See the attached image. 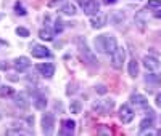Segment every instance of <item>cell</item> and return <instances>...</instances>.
Listing matches in <instances>:
<instances>
[{
  "mask_svg": "<svg viewBox=\"0 0 161 136\" xmlns=\"http://www.w3.org/2000/svg\"><path fill=\"white\" fill-rule=\"evenodd\" d=\"M55 130V118L52 114H44L42 115V131L45 134H52Z\"/></svg>",
  "mask_w": 161,
  "mask_h": 136,
  "instance_id": "cell-6",
  "label": "cell"
},
{
  "mask_svg": "<svg viewBox=\"0 0 161 136\" xmlns=\"http://www.w3.org/2000/svg\"><path fill=\"white\" fill-rule=\"evenodd\" d=\"M55 32H57V34L63 32V23H61L60 19H57V21H55Z\"/></svg>",
  "mask_w": 161,
  "mask_h": 136,
  "instance_id": "cell-28",
  "label": "cell"
},
{
  "mask_svg": "<svg viewBox=\"0 0 161 136\" xmlns=\"http://www.w3.org/2000/svg\"><path fill=\"white\" fill-rule=\"evenodd\" d=\"M147 8H161V0H148Z\"/></svg>",
  "mask_w": 161,
  "mask_h": 136,
  "instance_id": "cell-25",
  "label": "cell"
},
{
  "mask_svg": "<svg viewBox=\"0 0 161 136\" xmlns=\"http://www.w3.org/2000/svg\"><path fill=\"white\" fill-rule=\"evenodd\" d=\"M80 7H82L84 13L89 16L98 15V10H100V5L97 0H80Z\"/></svg>",
  "mask_w": 161,
  "mask_h": 136,
  "instance_id": "cell-4",
  "label": "cell"
},
{
  "mask_svg": "<svg viewBox=\"0 0 161 136\" xmlns=\"http://www.w3.org/2000/svg\"><path fill=\"white\" fill-rule=\"evenodd\" d=\"M0 118H2V115H0Z\"/></svg>",
  "mask_w": 161,
  "mask_h": 136,
  "instance_id": "cell-35",
  "label": "cell"
},
{
  "mask_svg": "<svg viewBox=\"0 0 161 136\" xmlns=\"http://www.w3.org/2000/svg\"><path fill=\"white\" fill-rule=\"evenodd\" d=\"M147 23H148V11H147V10H139L136 13V24L139 26L140 31L145 29V24Z\"/></svg>",
  "mask_w": 161,
  "mask_h": 136,
  "instance_id": "cell-9",
  "label": "cell"
},
{
  "mask_svg": "<svg viewBox=\"0 0 161 136\" xmlns=\"http://www.w3.org/2000/svg\"><path fill=\"white\" fill-rule=\"evenodd\" d=\"M143 66L148 71H158L159 69V61L155 56H145L143 58Z\"/></svg>",
  "mask_w": 161,
  "mask_h": 136,
  "instance_id": "cell-13",
  "label": "cell"
},
{
  "mask_svg": "<svg viewBox=\"0 0 161 136\" xmlns=\"http://www.w3.org/2000/svg\"><path fill=\"white\" fill-rule=\"evenodd\" d=\"M60 11L63 13V15H66V16H74L77 10H76V5L74 3H64Z\"/></svg>",
  "mask_w": 161,
  "mask_h": 136,
  "instance_id": "cell-17",
  "label": "cell"
},
{
  "mask_svg": "<svg viewBox=\"0 0 161 136\" xmlns=\"http://www.w3.org/2000/svg\"><path fill=\"white\" fill-rule=\"evenodd\" d=\"M124 59H126V50L123 47H118L113 53H111V66L114 69H121L124 64Z\"/></svg>",
  "mask_w": 161,
  "mask_h": 136,
  "instance_id": "cell-3",
  "label": "cell"
},
{
  "mask_svg": "<svg viewBox=\"0 0 161 136\" xmlns=\"http://www.w3.org/2000/svg\"><path fill=\"white\" fill-rule=\"evenodd\" d=\"M74 128H76V122L74 120H63L61 122V134L69 136V134L74 133Z\"/></svg>",
  "mask_w": 161,
  "mask_h": 136,
  "instance_id": "cell-12",
  "label": "cell"
},
{
  "mask_svg": "<svg viewBox=\"0 0 161 136\" xmlns=\"http://www.w3.org/2000/svg\"><path fill=\"white\" fill-rule=\"evenodd\" d=\"M134 117H136V112L130 109L129 104H123L119 109V118L123 123H130V122L134 120Z\"/></svg>",
  "mask_w": 161,
  "mask_h": 136,
  "instance_id": "cell-5",
  "label": "cell"
},
{
  "mask_svg": "<svg viewBox=\"0 0 161 136\" xmlns=\"http://www.w3.org/2000/svg\"><path fill=\"white\" fill-rule=\"evenodd\" d=\"M76 43H77V48H79V51H80V56L84 58V61H86L87 64H90V66H95V64H97L95 54L90 51V48H89V45H87V42H86V38L77 37Z\"/></svg>",
  "mask_w": 161,
  "mask_h": 136,
  "instance_id": "cell-2",
  "label": "cell"
},
{
  "mask_svg": "<svg viewBox=\"0 0 161 136\" xmlns=\"http://www.w3.org/2000/svg\"><path fill=\"white\" fill-rule=\"evenodd\" d=\"M155 103H156V106H158V107H161V93H158V94H156Z\"/></svg>",
  "mask_w": 161,
  "mask_h": 136,
  "instance_id": "cell-30",
  "label": "cell"
},
{
  "mask_svg": "<svg viewBox=\"0 0 161 136\" xmlns=\"http://www.w3.org/2000/svg\"><path fill=\"white\" fill-rule=\"evenodd\" d=\"M118 0H103V3L105 5H113V3H116Z\"/></svg>",
  "mask_w": 161,
  "mask_h": 136,
  "instance_id": "cell-33",
  "label": "cell"
},
{
  "mask_svg": "<svg viewBox=\"0 0 161 136\" xmlns=\"http://www.w3.org/2000/svg\"><path fill=\"white\" fill-rule=\"evenodd\" d=\"M37 71L45 77H52L55 74V66L52 63H42V64H37Z\"/></svg>",
  "mask_w": 161,
  "mask_h": 136,
  "instance_id": "cell-10",
  "label": "cell"
},
{
  "mask_svg": "<svg viewBox=\"0 0 161 136\" xmlns=\"http://www.w3.org/2000/svg\"><path fill=\"white\" fill-rule=\"evenodd\" d=\"M127 71H129V75H130V77H134V78H136V77L139 75V63H137L136 59H130V63H129V67H127Z\"/></svg>",
  "mask_w": 161,
  "mask_h": 136,
  "instance_id": "cell-19",
  "label": "cell"
},
{
  "mask_svg": "<svg viewBox=\"0 0 161 136\" xmlns=\"http://www.w3.org/2000/svg\"><path fill=\"white\" fill-rule=\"evenodd\" d=\"M0 18H2V16H0Z\"/></svg>",
  "mask_w": 161,
  "mask_h": 136,
  "instance_id": "cell-36",
  "label": "cell"
},
{
  "mask_svg": "<svg viewBox=\"0 0 161 136\" xmlns=\"http://www.w3.org/2000/svg\"><path fill=\"white\" fill-rule=\"evenodd\" d=\"M31 53L34 58H50V50L44 45H31Z\"/></svg>",
  "mask_w": 161,
  "mask_h": 136,
  "instance_id": "cell-7",
  "label": "cell"
},
{
  "mask_svg": "<svg viewBox=\"0 0 161 136\" xmlns=\"http://www.w3.org/2000/svg\"><path fill=\"white\" fill-rule=\"evenodd\" d=\"M29 66H31V61L26 58V56H19V58L15 59V69L19 71V72H21V71H26Z\"/></svg>",
  "mask_w": 161,
  "mask_h": 136,
  "instance_id": "cell-14",
  "label": "cell"
},
{
  "mask_svg": "<svg viewBox=\"0 0 161 136\" xmlns=\"http://www.w3.org/2000/svg\"><path fill=\"white\" fill-rule=\"evenodd\" d=\"M39 37L42 38V40H47V42H50V40H53V34H52V31L50 29H40V32H39Z\"/></svg>",
  "mask_w": 161,
  "mask_h": 136,
  "instance_id": "cell-21",
  "label": "cell"
},
{
  "mask_svg": "<svg viewBox=\"0 0 161 136\" xmlns=\"http://www.w3.org/2000/svg\"><path fill=\"white\" fill-rule=\"evenodd\" d=\"M16 34H18L19 37H28V35H29V31L26 29V27H18V29H16Z\"/></svg>",
  "mask_w": 161,
  "mask_h": 136,
  "instance_id": "cell-27",
  "label": "cell"
},
{
  "mask_svg": "<svg viewBox=\"0 0 161 136\" xmlns=\"http://www.w3.org/2000/svg\"><path fill=\"white\" fill-rule=\"evenodd\" d=\"M15 93V90H13L11 87H2L0 88V96H10V94Z\"/></svg>",
  "mask_w": 161,
  "mask_h": 136,
  "instance_id": "cell-23",
  "label": "cell"
},
{
  "mask_svg": "<svg viewBox=\"0 0 161 136\" xmlns=\"http://www.w3.org/2000/svg\"><path fill=\"white\" fill-rule=\"evenodd\" d=\"M130 103L134 106H137V107H143V109L148 107V101H147V98L143 96V94H139V93L132 94V96H130Z\"/></svg>",
  "mask_w": 161,
  "mask_h": 136,
  "instance_id": "cell-11",
  "label": "cell"
},
{
  "mask_svg": "<svg viewBox=\"0 0 161 136\" xmlns=\"http://www.w3.org/2000/svg\"><path fill=\"white\" fill-rule=\"evenodd\" d=\"M95 50L98 53H113L116 48H118V43H116V38L113 35H98L95 37Z\"/></svg>",
  "mask_w": 161,
  "mask_h": 136,
  "instance_id": "cell-1",
  "label": "cell"
},
{
  "mask_svg": "<svg viewBox=\"0 0 161 136\" xmlns=\"http://www.w3.org/2000/svg\"><path fill=\"white\" fill-rule=\"evenodd\" d=\"M113 106H114V103H113L111 99H102V101H97L95 104H93V109H95V111H98V112L106 114V112H111Z\"/></svg>",
  "mask_w": 161,
  "mask_h": 136,
  "instance_id": "cell-8",
  "label": "cell"
},
{
  "mask_svg": "<svg viewBox=\"0 0 161 136\" xmlns=\"http://www.w3.org/2000/svg\"><path fill=\"white\" fill-rule=\"evenodd\" d=\"M15 104H16L19 109H28V107H29V98L26 96L24 93H19L18 96L15 98Z\"/></svg>",
  "mask_w": 161,
  "mask_h": 136,
  "instance_id": "cell-15",
  "label": "cell"
},
{
  "mask_svg": "<svg viewBox=\"0 0 161 136\" xmlns=\"http://www.w3.org/2000/svg\"><path fill=\"white\" fill-rule=\"evenodd\" d=\"M97 91H98L100 94H105V93H106V87H103V85H98V87H97Z\"/></svg>",
  "mask_w": 161,
  "mask_h": 136,
  "instance_id": "cell-29",
  "label": "cell"
},
{
  "mask_svg": "<svg viewBox=\"0 0 161 136\" xmlns=\"http://www.w3.org/2000/svg\"><path fill=\"white\" fill-rule=\"evenodd\" d=\"M15 13H16V15L24 16V15H26V10H24V7H23L21 3H15Z\"/></svg>",
  "mask_w": 161,
  "mask_h": 136,
  "instance_id": "cell-26",
  "label": "cell"
},
{
  "mask_svg": "<svg viewBox=\"0 0 161 136\" xmlns=\"http://www.w3.org/2000/svg\"><path fill=\"white\" fill-rule=\"evenodd\" d=\"M155 16H156V18H161V11H156V13H155Z\"/></svg>",
  "mask_w": 161,
  "mask_h": 136,
  "instance_id": "cell-34",
  "label": "cell"
},
{
  "mask_svg": "<svg viewBox=\"0 0 161 136\" xmlns=\"http://www.w3.org/2000/svg\"><path fill=\"white\" fill-rule=\"evenodd\" d=\"M145 82L148 85H159L161 83V75H158V74H147L145 75Z\"/></svg>",
  "mask_w": 161,
  "mask_h": 136,
  "instance_id": "cell-18",
  "label": "cell"
},
{
  "mask_svg": "<svg viewBox=\"0 0 161 136\" xmlns=\"http://www.w3.org/2000/svg\"><path fill=\"white\" fill-rule=\"evenodd\" d=\"M150 127H153V117H147V118H143V120L140 122V128H142V130L150 128Z\"/></svg>",
  "mask_w": 161,
  "mask_h": 136,
  "instance_id": "cell-22",
  "label": "cell"
},
{
  "mask_svg": "<svg viewBox=\"0 0 161 136\" xmlns=\"http://www.w3.org/2000/svg\"><path fill=\"white\" fill-rule=\"evenodd\" d=\"M0 69H3V71H7V69H8V63L2 61V63H0Z\"/></svg>",
  "mask_w": 161,
  "mask_h": 136,
  "instance_id": "cell-32",
  "label": "cell"
},
{
  "mask_svg": "<svg viewBox=\"0 0 161 136\" xmlns=\"http://www.w3.org/2000/svg\"><path fill=\"white\" fill-rule=\"evenodd\" d=\"M69 109H71L73 114H79V112H80V103H79V101H73V103L69 104Z\"/></svg>",
  "mask_w": 161,
  "mask_h": 136,
  "instance_id": "cell-24",
  "label": "cell"
},
{
  "mask_svg": "<svg viewBox=\"0 0 161 136\" xmlns=\"http://www.w3.org/2000/svg\"><path fill=\"white\" fill-rule=\"evenodd\" d=\"M90 24L93 29H100V27H103L106 24V16L105 15H97V16H93L90 19Z\"/></svg>",
  "mask_w": 161,
  "mask_h": 136,
  "instance_id": "cell-16",
  "label": "cell"
},
{
  "mask_svg": "<svg viewBox=\"0 0 161 136\" xmlns=\"http://www.w3.org/2000/svg\"><path fill=\"white\" fill-rule=\"evenodd\" d=\"M58 2H61V0H50V2H48V3H47V5H48V7H50V8H53V7H55V5H57V3H58Z\"/></svg>",
  "mask_w": 161,
  "mask_h": 136,
  "instance_id": "cell-31",
  "label": "cell"
},
{
  "mask_svg": "<svg viewBox=\"0 0 161 136\" xmlns=\"http://www.w3.org/2000/svg\"><path fill=\"white\" fill-rule=\"evenodd\" d=\"M34 106H36V109H39V111H42V109H45V106H47V99H45V96H36L34 98Z\"/></svg>",
  "mask_w": 161,
  "mask_h": 136,
  "instance_id": "cell-20",
  "label": "cell"
}]
</instances>
